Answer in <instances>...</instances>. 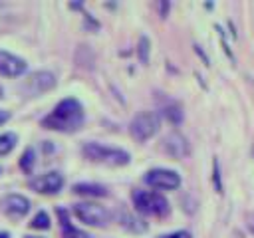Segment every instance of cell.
Instances as JSON below:
<instances>
[{
	"label": "cell",
	"mask_w": 254,
	"mask_h": 238,
	"mask_svg": "<svg viewBox=\"0 0 254 238\" xmlns=\"http://www.w3.org/2000/svg\"><path fill=\"white\" fill-rule=\"evenodd\" d=\"M81 123H83V107L73 97L62 99L54 107V111L42 119V125L46 129L62 131V133H73L81 127Z\"/></svg>",
	"instance_id": "1"
},
{
	"label": "cell",
	"mask_w": 254,
	"mask_h": 238,
	"mask_svg": "<svg viewBox=\"0 0 254 238\" xmlns=\"http://www.w3.org/2000/svg\"><path fill=\"white\" fill-rule=\"evenodd\" d=\"M81 151L89 161L109 165V167H123L131 161L127 151L117 149V147H107V145H101V143H93V141L85 143Z\"/></svg>",
	"instance_id": "2"
},
{
	"label": "cell",
	"mask_w": 254,
	"mask_h": 238,
	"mask_svg": "<svg viewBox=\"0 0 254 238\" xmlns=\"http://www.w3.org/2000/svg\"><path fill=\"white\" fill-rule=\"evenodd\" d=\"M133 204L141 214H149V216H167L171 210L169 200L153 190H135Z\"/></svg>",
	"instance_id": "3"
},
{
	"label": "cell",
	"mask_w": 254,
	"mask_h": 238,
	"mask_svg": "<svg viewBox=\"0 0 254 238\" xmlns=\"http://www.w3.org/2000/svg\"><path fill=\"white\" fill-rule=\"evenodd\" d=\"M161 125V117L155 111H141L137 113L129 123V133L135 141H147L151 139Z\"/></svg>",
	"instance_id": "4"
},
{
	"label": "cell",
	"mask_w": 254,
	"mask_h": 238,
	"mask_svg": "<svg viewBox=\"0 0 254 238\" xmlns=\"http://www.w3.org/2000/svg\"><path fill=\"white\" fill-rule=\"evenodd\" d=\"M73 212L81 222L89 226H105L109 220V212L95 202H79L73 206Z\"/></svg>",
	"instance_id": "5"
},
{
	"label": "cell",
	"mask_w": 254,
	"mask_h": 238,
	"mask_svg": "<svg viewBox=\"0 0 254 238\" xmlns=\"http://www.w3.org/2000/svg\"><path fill=\"white\" fill-rule=\"evenodd\" d=\"M145 182L153 188H163V190H173L181 184V177L179 173L171 171V169H151L145 175Z\"/></svg>",
	"instance_id": "6"
},
{
	"label": "cell",
	"mask_w": 254,
	"mask_h": 238,
	"mask_svg": "<svg viewBox=\"0 0 254 238\" xmlns=\"http://www.w3.org/2000/svg\"><path fill=\"white\" fill-rule=\"evenodd\" d=\"M28 186L42 192V194H56L64 186V178H62L60 173L52 171V173H44V175H38V177L30 178Z\"/></svg>",
	"instance_id": "7"
},
{
	"label": "cell",
	"mask_w": 254,
	"mask_h": 238,
	"mask_svg": "<svg viewBox=\"0 0 254 238\" xmlns=\"http://www.w3.org/2000/svg\"><path fill=\"white\" fill-rule=\"evenodd\" d=\"M54 85H56L54 73H50V71H36V73H32V75L26 79L24 89H26L30 95H40V93L52 89Z\"/></svg>",
	"instance_id": "8"
},
{
	"label": "cell",
	"mask_w": 254,
	"mask_h": 238,
	"mask_svg": "<svg viewBox=\"0 0 254 238\" xmlns=\"http://www.w3.org/2000/svg\"><path fill=\"white\" fill-rule=\"evenodd\" d=\"M26 71V61L6 50H0V73L6 77H18Z\"/></svg>",
	"instance_id": "9"
},
{
	"label": "cell",
	"mask_w": 254,
	"mask_h": 238,
	"mask_svg": "<svg viewBox=\"0 0 254 238\" xmlns=\"http://www.w3.org/2000/svg\"><path fill=\"white\" fill-rule=\"evenodd\" d=\"M163 151H165L167 155L175 157V159H181V157L189 155V143H187V139H185L181 133L173 131V133H169V135L163 139Z\"/></svg>",
	"instance_id": "10"
},
{
	"label": "cell",
	"mask_w": 254,
	"mask_h": 238,
	"mask_svg": "<svg viewBox=\"0 0 254 238\" xmlns=\"http://www.w3.org/2000/svg\"><path fill=\"white\" fill-rule=\"evenodd\" d=\"M4 210L12 216H24L30 210V200L22 194H8L4 198Z\"/></svg>",
	"instance_id": "11"
},
{
	"label": "cell",
	"mask_w": 254,
	"mask_h": 238,
	"mask_svg": "<svg viewBox=\"0 0 254 238\" xmlns=\"http://www.w3.org/2000/svg\"><path fill=\"white\" fill-rule=\"evenodd\" d=\"M58 216H60V224H62V236H64V238H91L87 232H83V230L75 228V226L69 222L67 212H65L64 208H58Z\"/></svg>",
	"instance_id": "12"
},
{
	"label": "cell",
	"mask_w": 254,
	"mask_h": 238,
	"mask_svg": "<svg viewBox=\"0 0 254 238\" xmlns=\"http://www.w3.org/2000/svg\"><path fill=\"white\" fill-rule=\"evenodd\" d=\"M73 192L83 194V196H107V188L101 184H93V182H77L73 184Z\"/></svg>",
	"instance_id": "13"
},
{
	"label": "cell",
	"mask_w": 254,
	"mask_h": 238,
	"mask_svg": "<svg viewBox=\"0 0 254 238\" xmlns=\"http://www.w3.org/2000/svg\"><path fill=\"white\" fill-rule=\"evenodd\" d=\"M121 220H123V226H125V228L135 230V232H143V230L147 228V224H145V222H141L139 218H135V216H131V214H123V216H121Z\"/></svg>",
	"instance_id": "14"
},
{
	"label": "cell",
	"mask_w": 254,
	"mask_h": 238,
	"mask_svg": "<svg viewBox=\"0 0 254 238\" xmlns=\"http://www.w3.org/2000/svg\"><path fill=\"white\" fill-rule=\"evenodd\" d=\"M16 145V135L14 133H4L0 135V155H8Z\"/></svg>",
	"instance_id": "15"
},
{
	"label": "cell",
	"mask_w": 254,
	"mask_h": 238,
	"mask_svg": "<svg viewBox=\"0 0 254 238\" xmlns=\"http://www.w3.org/2000/svg\"><path fill=\"white\" fill-rule=\"evenodd\" d=\"M171 123H181V119H183V113H181V107L179 105H167V107H163V111H161Z\"/></svg>",
	"instance_id": "16"
},
{
	"label": "cell",
	"mask_w": 254,
	"mask_h": 238,
	"mask_svg": "<svg viewBox=\"0 0 254 238\" xmlns=\"http://www.w3.org/2000/svg\"><path fill=\"white\" fill-rule=\"evenodd\" d=\"M30 226H32V228H40V230H46V228H50V216H48L46 212H38V214L32 218Z\"/></svg>",
	"instance_id": "17"
},
{
	"label": "cell",
	"mask_w": 254,
	"mask_h": 238,
	"mask_svg": "<svg viewBox=\"0 0 254 238\" xmlns=\"http://www.w3.org/2000/svg\"><path fill=\"white\" fill-rule=\"evenodd\" d=\"M34 161H36V159H34V151H32V149H26L24 155H22V159H20V169H22L24 173H30Z\"/></svg>",
	"instance_id": "18"
},
{
	"label": "cell",
	"mask_w": 254,
	"mask_h": 238,
	"mask_svg": "<svg viewBox=\"0 0 254 238\" xmlns=\"http://www.w3.org/2000/svg\"><path fill=\"white\" fill-rule=\"evenodd\" d=\"M139 60L143 63H147V60H149V38L147 36H143L139 40Z\"/></svg>",
	"instance_id": "19"
},
{
	"label": "cell",
	"mask_w": 254,
	"mask_h": 238,
	"mask_svg": "<svg viewBox=\"0 0 254 238\" xmlns=\"http://www.w3.org/2000/svg\"><path fill=\"white\" fill-rule=\"evenodd\" d=\"M212 180H214V188L216 192H222V182H220V169H218V161H212Z\"/></svg>",
	"instance_id": "20"
},
{
	"label": "cell",
	"mask_w": 254,
	"mask_h": 238,
	"mask_svg": "<svg viewBox=\"0 0 254 238\" xmlns=\"http://www.w3.org/2000/svg\"><path fill=\"white\" fill-rule=\"evenodd\" d=\"M161 238H192L187 230H179V232H171V234H165V236H161Z\"/></svg>",
	"instance_id": "21"
},
{
	"label": "cell",
	"mask_w": 254,
	"mask_h": 238,
	"mask_svg": "<svg viewBox=\"0 0 254 238\" xmlns=\"http://www.w3.org/2000/svg\"><path fill=\"white\" fill-rule=\"evenodd\" d=\"M8 119H10V113H8V111H2V109H0V125H2V123H6Z\"/></svg>",
	"instance_id": "22"
},
{
	"label": "cell",
	"mask_w": 254,
	"mask_h": 238,
	"mask_svg": "<svg viewBox=\"0 0 254 238\" xmlns=\"http://www.w3.org/2000/svg\"><path fill=\"white\" fill-rule=\"evenodd\" d=\"M0 238H10V234L8 232H0Z\"/></svg>",
	"instance_id": "23"
},
{
	"label": "cell",
	"mask_w": 254,
	"mask_h": 238,
	"mask_svg": "<svg viewBox=\"0 0 254 238\" xmlns=\"http://www.w3.org/2000/svg\"><path fill=\"white\" fill-rule=\"evenodd\" d=\"M250 230L254 232V218H252V222H250Z\"/></svg>",
	"instance_id": "24"
},
{
	"label": "cell",
	"mask_w": 254,
	"mask_h": 238,
	"mask_svg": "<svg viewBox=\"0 0 254 238\" xmlns=\"http://www.w3.org/2000/svg\"><path fill=\"white\" fill-rule=\"evenodd\" d=\"M26 238H34V236H26Z\"/></svg>",
	"instance_id": "25"
}]
</instances>
